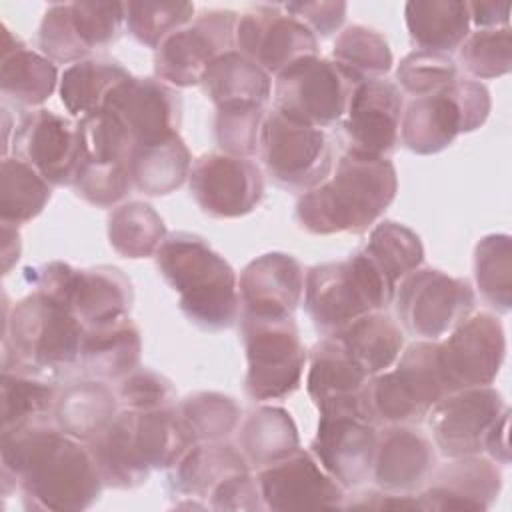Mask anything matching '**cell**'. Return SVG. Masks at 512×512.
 <instances>
[{"mask_svg":"<svg viewBox=\"0 0 512 512\" xmlns=\"http://www.w3.org/2000/svg\"><path fill=\"white\" fill-rule=\"evenodd\" d=\"M394 374L424 414H428L430 408L448 394L440 370L436 340H418L404 348L396 360Z\"/></svg>","mask_w":512,"mask_h":512,"instance_id":"cell-45","label":"cell"},{"mask_svg":"<svg viewBox=\"0 0 512 512\" xmlns=\"http://www.w3.org/2000/svg\"><path fill=\"white\" fill-rule=\"evenodd\" d=\"M52 186L24 160L16 156L2 158L0 176V220L24 224L36 218L50 202Z\"/></svg>","mask_w":512,"mask_h":512,"instance_id":"cell-43","label":"cell"},{"mask_svg":"<svg viewBox=\"0 0 512 512\" xmlns=\"http://www.w3.org/2000/svg\"><path fill=\"white\" fill-rule=\"evenodd\" d=\"M398 192L390 158L348 150L330 176L296 202V222L318 236L362 234L386 212Z\"/></svg>","mask_w":512,"mask_h":512,"instance_id":"cell-2","label":"cell"},{"mask_svg":"<svg viewBox=\"0 0 512 512\" xmlns=\"http://www.w3.org/2000/svg\"><path fill=\"white\" fill-rule=\"evenodd\" d=\"M126 28V2L50 4L38 26V48L54 64H74L112 44Z\"/></svg>","mask_w":512,"mask_h":512,"instance_id":"cell-10","label":"cell"},{"mask_svg":"<svg viewBox=\"0 0 512 512\" xmlns=\"http://www.w3.org/2000/svg\"><path fill=\"white\" fill-rule=\"evenodd\" d=\"M458 78V66L450 54L432 50H412L396 68V86L414 96H430Z\"/></svg>","mask_w":512,"mask_h":512,"instance_id":"cell-49","label":"cell"},{"mask_svg":"<svg viewBox=\"0 0 512 512\" xmlns=\"http://www.w3.org/2000/svg\"><path fill=\"white\" fill-rule=\"evenodd\" d=\"M464 70L478 78L490 80L512 70V32L502 28H476L458 48Z\"/></svg>","mask_w":512,"mask_h":512,"instance_id":"cell-48","label":"cell"},{"mask_svg":"<svg viewBox=\"0 0 512 512\" xmlns=\"http://www.w3.org/2000/svg\"><path fill=\"white\" fill-rule=\"evenodd\" d=\"M508 422H510V410L506 408L500 418L492 424L490 432L484 440V452L494 460L496 464H508L510 462V446H508Z\"/></svg>","mask_w":512,"mask_h":512,"instance_id":"cell-56","label":"cell"},{"mask_svg":"<svg viewBox=\"0 0 512 512\" xmlns=\"http://www.w3.org/2000/svg\"><path fill=\"white\" fill-rule=\"evenodd\" d=\"M282 6L302 20L316 34V38H328L330 34L338 32L348 10L344 2H288Z\"/></svg>","mask_w":512,"mask_h":512,"instance_id":"cell-54","label":"cell"},{"mask_svg":"<svg viewBox=\"0 0 512 512\" xmlns=\"http://www.w3.org/2000/svg\"><path fill=\"white\" fill-rule=\"evenodd\" d=\"M394 294L396 284L362 248L346 260L322 262L306 270L304 308L324 336L336 334L364 314L384 310Z\"/></svg>","mask_w":512,"mask_h":512,"instance_id":"cell-5","label":"cell"},{"mask_svg":"<svg viewBox=\"0 0 512 512\" xmlns=\"http://www.w3.org/2000/svg\"><path fill=\"white\" fill-rule=\"evenodd\" d=\"M2 430L48 422L54 414L58 390L52 380L2 366Z\"/></svg>","mask_w":512,"mask_h":512,"instance_id":"cell-38","label":"cell"},{"mask_svg":"<svg viewBox=\"0 0 512 512\" xmlns=\"http://www.w3.org/2000/svg\"><path fill=\"white\" fill-rule=\"evenodd\" d=\"M402 112L404 96L396 82L374 78L356 84L342 118L348 150L388 158L400 142Z\"/></svg>","mask_w":512,"mask_h":512,"instance_id":"cell-19","label":"cell"},{"mask_svg":"<svg viewBox=\"0 0 512 512\" xmlns=\"http://www.w3.org/2000/svg\"><path fill=\"white\" fill-rule=\"evenodd\" d=\"M378 424L360 412H322L310 452L344 488H358L372 476Z\"/></svg>","mask_w":512,"mask_h":512,"instance_id":"cell-17","label":"cell"},{"mask_svg":"<svg viewBox=\"0 0 512 512\" xmlns=\"http://www.w3.org/2000/svg\"><path fill=\"white\" fill-rule=\"evenodd\" d=\"M96 468L104 480V486L112 488H136L144 484L150 472L136 458L122 410L112 418V422L86 442Z\"/></svg>","mask_w":512,"mask_h":512,"instance_id":"cell-40","label":"cell"},{"mask_svg":"<svg viewBox=\"0 0 512 512\" xmlns=\"http://www.w3.org/2000/svg\"><path fill=\"white\" fill-rule=\"evenodd\" d=\"M154 258L162 278L178 292L180 310L192 324L218 332L238 320V276L202 236L172 232Z\"/></svg>","mask_w":512,"mask_h":512,"instance_id":"cell-3","label":"cell"},{"mask_svg":"<svg viewBox=\"0 0 512 512\" xmlns=\"http://www.w3.org/2000/svg\"><path fill=\"white\" fill-rule=\"evenodd\" d=\"M234 48L276 76L298 60L318 56V38L282 4H258L238 16Z\"/></svg>","mask_w":512,"mask_h":512,"instance_id":"cell-14","label":"cell"},{"mask_svg":"<svg viewBox=\"0 0 512 512\" xmlns=\"http://www.w3.org/2000/svg\"><path fill=\"white\" fill-rule=\"evenodd\" d=\"M192 2H126V30L146 48L156 50L168 36L192 22Z\"/></svg>","mask_w":512,"mask_h":512,"instance_id":"cell-47","label":"cell"},{"mask_svg":"<svg viewBox=\"0 0 512 512\" xmlns=\"http://www.w3.org/2000/svg\"><path fill=\"white\" fill-rule=\"evenodd\" d=\"M246 352L244 392L254 402L280 400L298 390L308 360L292 316L262 318L240 314Z\"/></svg>","mask_w":512,"mask_h":512,"instance_id":"cell-6","label":"cell"},{"mask_svg":"<svg viewBox=\"0 0 512 512\" xmlns=\"http://www.w3.org/2000/svg\"><path fill=\"white\" fill-rule=\"evenodd\" d=\"M116 396L120 408L128 410H156L170 408L176 400V388L170 378L150 368H136L122 380H118Z\"/></svg>","mask_w":512,"mask_h":512,"instance_id":"cell-53","label":"cell"},{"mask_svg":"<svg viewBox=\"0 0 512 512\" xmlns=\"http://www.w3.org/2000/svg\"><path fill=\"white\" fill-rule=\"evenodd\" d=\"M436 468L434 442L408 424L378 430L372 478L378 488L394 494H414Z\"/></svg>","mask_w":512,"mask_h":512,"instance_id":"cell-25","label":"cell"},{"mask_svg":"<svg viewBox=\"0 0 512 512\" xmlns=\"http://www.w3.org/2000/svg\"><path fill=\"white\" fill-rule=\"evenodd\" d=\"M502 490V472L482 454L450 458L418 492L422 510H488Z\"/></svg>","mask_w":512,"mask_h":512,"instance_id":"cell-21","label":"cell"},{"mask_svg":"<svg viewBox=\"0 0 512 512\" xmlns=\"http://www.w3.org/2000/svg\"><path fill=\"white\" fill-rule=\"evenodd\" d=\"M248 470V460L234 444L226 440L196 442L168 470V486L174 498H182L176 508H208L220 486Z\"/></svg>","mask_w":512,"mask_h":512,"instance_id":"cell-24","label":"cell"},{"mask_svg":"<svg viewBox=\"0 0 512 512\" xmlns=\"http://www.w3.org/2000/svg\"><path fill=\"white\" fill-rule=\"evenodd\" d=\"M174 408L192 444L226 440L238 428L242 416V408L232 396L214 390L192 392L178 400Z\"/></svg>","mask_w":512,"mask_h":512,"instance_id":"cell-41","label":"cell"},{"mask_svg":"<svg viewBox=\"0 0 512 512\" xmlns=\"http://www.w3.org/2000/svg\"><path fill=\"white\" fill-rule=\"evenodd\" d=\"M188 186L200 210L212 218L246 216L264 198L260 166L226 152L198 156L190 166Z\"/></svg>","mask_w":512,"mask_h":512,"instance_id":"cell-15","label":"cell"},{"mask_svg":"<svg viewBox=\"0 0 512 512\" xmlns=\"http://www.w3.org/2000/svg\"><path fill=\"white\" fill-rule=\"evenodd\" d=\"M332 60L356 84L384 78L394 64L386 38L364 24H350L338 32L332 46Z\"/></svg>","mask_w":512,"mask_h":512,"instance_id":"cell-42","label":"cell"},{"mask_svg":"<svg viewBox=\"0 0 512 512\" xmlns=\"http://www.w3.org/2000/svg\"><path fill=\"white\" fill-rule=\"evenodd\" d=\"M304 266L286 252L250 260L238 278L240 314L262 318L292 316L304 298Z\"/></svg>","mask_w":512,"mask_h":512,"instance_id":"cell-20","label":"cell"},{"mask_svg":"<svg viewBox=\"0 0 512 512\" xmlns=\"http://www.w3.org/2000/svg\"><path fill=\"white\" fill-rule=\"evenodd\" d=\"M200 86L216 108L262 104L272 96V76L236 48L218 56L202 74Z\"/></svg>","mask_w":512,"mask_h":512,"instance_id":"cell-33","label":"cell"},{"mask_svg":"<svg viewBox=\"0 0 512 512\" xmlns=\"http://www.w3.org/2000/svg\"><path fill=\"white\" fill-rule=\"evenodd\" d=\"M174 406L156 410L122 408L132 450L150 472L170 470L192 446Z\"/></svg>","mask_w":512,"mask_h":512,"instance_id":"cell-29","label":"cell"},{"mask_svg":"<svg viewBox=\"0 0 512 512\" xmlns=\"http://www.w3.org/2000/svg\"><path fill=\"white\" fill-rule=\"evenodd\" d=\"M238 446L250 466L264 468L300 450V436L288 410L258 406L244 418Z\"/></svg>","mask_w":512,"mask_h":512,"instance_id":"cell-36","label":"cell"},{"mask_svg":"<svg viewBox=\"0 0 512 512\" xmlns=\"http://www.w3.org/2000/svg\"><path fill=\"white\" fill-rule=\"evenodd\" d=\"M330 336L342 342L370 378L394 366L404 350L400 326L382 310L364 314Z\"/></svg>","mask_w":512,"mask_h":512,"instance_id":"cell-37","label":"cell"},{"mask_svg":"<svg viewBox=\"0 0 512 512\" xmlns=\"http://www.w3.org/2000/svg\"><path fill=\"white\" fill-rule=\"evenodd\" d=\"M4 302L2 366L52 380L80 364L84 324L70 306L36 290L12 308Z\"/></svg>","mask_w":512,"mask_h":512,"instance_id":"cell-4","label":"cell"},{"mask_svg":"<svg viewBox=\"0 0 512 512\" xmlns=\"http://www.w3.org/2000/svg\"><path fill=\"white\" fill-rule=\"evenodd\" d=\"M510 4L504 2H468L470 24L476 28H502L510 26Z\"/></svg>","mask_w":512,"mask_h":512,"instance_id":"cell-55","label":"cell"},{"mask_svg":"<svg viewBox=\"0 0 512 512\" xmlns=\"http://www.w3.org/2000/svg\"><path fill=\"white\" fill-rule=\"evenodd\" d=\"M368 380L370 376L336 336H324L310 350L306 390L318 414L348 410L368 418L362 402Z\"/></svg>","mask_w":512,"mask_h":512,"instance_id":"cell-23","label":"cell"},{"mask_svg":"<svg viewBox=\"0 0 512 512\" xmlns=\"http://www.w3.org/2000/svg\"><path fill=\"white\" fill-rule=\"evenodd\" d=\"M506 408L492 384L448 392L426 414L434 448L446 458L482 454L486 434Z\"/></svg>","mask_w":512,"mask_h":512,"instance_id":"cell-16","label":"cell"},{"mask_svg":"<svg viewBox=\"0 0 512 512\" xmlns=\"http://www.w3.org/2000/svg\"><path fill=\"white\" fill-rule=\"evenodd\" d=\"M460 134H468V126L452 84L436 94L412 98L404 106L400 140L410 152L438 154Z\"/></svg>","mask_w":512,"mask_h":512,"instance_id":"cell-26","label":"cell"},{"mask_svg":"<svg viewBox=\"0 0 512 512\" xmlns=\"http://www.w3.org/2000/svg\"><path fill=\"white\" fill-rule=\"evenodd\" d=\"M436 342L448 392L490 386L506 356L504 326L498 316L490 312L466 316Z\"/></svg>","mask_w":512,"mask_h":512,"instance_id":"cell-13","label":"cell"},{"mask_svg":"<svg viewBox=\"0 0 512 512\" xmlns=\"http://www.w3.org/2000/svg\"><path fill=\"white\" fill-rule=\"evenodd\" d=\"M102 110L114 112L138 146L178 132L182 98L174 86L158 78L130 76L114 90Z\"/></svg>","mask_w":512,"mask_h":512,"instance_id":"cell-22","label":"cell"},{"mask_svg":"<svg viewBox=\"0 0 512 512\" xmlns=\"http://www.w3.org/2000/svg\"><path fill=\"white\" fill-rule=\"evenodd\" d=\"M78 128L86 152L84 160L128 164L136 144L128 128L114 112L100 110L96 114L84 116L78 120Z\"/></svg>","mask_w":512,"mask_h":512,"instance_id":"cell-50","label":"cell"},{"mask_svg":"<svg viewBox=\"0 0 512 512\" xmlns=\"http://www.w3.org/2000/svg\"><path fill=\"white\" fill-rule=\"evenodd\" d=\"M22 252V240L16 224L2 222V270L8 274L12 266L20 260Z\"/></svg>","mask_w":512,"mask_h":512,"instance_id":"cell-57","label":"cell"},{"mask_svg":"<svg viewBox=\"0 0 512 512\" xmlns=\"http://www.w3.org/2000/svg\"><path fill=\"white\" fill-rule=\"evenodd\" d=\"M0 454L4 480H14L32 510H86L104 488L86 442L50 420L2 430Z\"/></svg>","mask_w":512,"mask_h":512,"instance_id":"cell-1","label":"cell"},{"mask_svg":"<svg viewBox=\"0 0 512 512\" xmlns=\"http://www.w3.org/2000/svg\"><path fill=\"white\" fill-rule=\"evenodd\" d=\"M236 22L234 10H202L154 50L156 78L174 88L200 84L206 68L234 50Z\"/></svg>","mask_w":512,"mask_h":512,"instance_id":"cell-11","label":"cell"},{"mask_svg":"<svg viewBox=\"0 0 512 512\" xmlns=\"http://www.w3.org/2000/svg\"><path fill=\"white\" fill-rule=\"evenodd\" d=\"M118 396L104 380L68 384L56 398L54 424L68 436L88 442L118 414Z\"/></svg>","mask_w":512,"mask_h":512,"instance_id":"cell-32","label":"cell"},{"mask_svg":"<svg viewBox=\"0 0 512 512\" xmlns=\"http://www.w3.org/2000/svg\"><path fill=\"white\" fill-rule=\"evenodd\" d=\"M266 116L262 104H232L216 108L214 136L218 148L232 156H246L258 152L260 128Z\"/></svg>","mask_w":512,"mask_h":512,"instance_id":"cell-51","label":"cell"},{"mask_svg":"<svg viewBox=\"0 0 512 512\" xmlns=\"http://www.w3.org/2000/svg\"><path fill=\"white\" fill-rule=\"evenodd\" d=\"M362 252L396 286L404 276L420 268L424 260V246L420 236L396 220H384L372 226Z\"/></svg>","mask_w":512,"mask_h":512,"instance_id":"cell-44","label":"cell"},{"mask_svg":"<svg viewBox=\"0 0 512 512\" xmlns=\"http://www.w3.org/2000/svg\"><path fill=\"white\" fill-rule=\"evenodd\" d=\"M134 302L130 278L116 266L76 268L68 306L84 328L104 326L128 318Z\"/></svg>","mask_w":512,"mask_h":512,"instance_id":"cell-27","label":"cell"},{"mask_svg":"<svg viewBox=\"0 0 512 512\" xmlns=\"http://www.w3.org/2000/svg\"><path fill=\"white\" fill-rule=\"evenodd\" d=\"M166 236L164 220L144 200L118 204L108 214V242L124 258L138 260L154 256Z\"/></svg>","mask_w":512,"mask_h":512,"instance_id":"cell-39","label":"cell"},{"mask_svg":"<svg viewBox=\"0 0 512 512\" xmlns=\"http://www.w3.org/2000/svg\"><path fill=\"white\" fill-rule=\"evenodd\" d=\"M72 188L84 202L96 208H112L132 190L128 164L84 160Z\"/></svg>","mask_w":512,"mask_h":512,"instance_id":"cell-52","label":"cell"},{"mask_svg":"<svg viewBox=\"0 0 512 512\" xmlns=\"http://www.w3.org/2000/svg\"><path fill=\"white\" fill-rule=\"evenodd\" d=\"M140 354V328L130 318L104 326L84 328L80 364L92 378L118 382L140 366Z\"/></svg>","mask_w":512,"mask_h":512,"instance_id":"cell-30","label":"cell"},{"mask_svg":"<svg viewBox=\"0 0 512 512\" xmlns=\"http://www.w3.org/2000/svg\"><path fill=\"white\" fill-rule=\"evenodd\" d=\"M0 54V92L4 100L34 108L44 104L60 84L56 64L40 50L26 46L6 24H2Z\"/></svg>","mask_w":512,"mask_h":512,"instance_id":"cell-28","label":"cell"},{"mask_svg":"<svg viewBox=\"0 0 512 512\" xmlns=\"http://www.w3.org/2000/svg\"><path fill=\"white\" fill-rule=\"evenodd\" d=\"M354 88L332 58L310 56L274 76L272 108L324 130L342 122Z\"/></svg>","mask_w":512,"mask_h":512,"instance_id":"cell-8","label":"cell"},{"mask_svg":"<svg viewBox=\"0 0 512 512\" xmlns=\"http://www.w3.org/2000/svg\"><path fill=\"white\" fill-rule=\"evenodd\" d=\"M402 326L422 340H440L472 314L476 294L468 280L438 268H416L396 286Z\"/></svg>","mask_w":512,"mask_h":512,"instance_id":"cell-9","label":"cell"},{"mask_svg":"<svg viewBox=\"0 0 512 512\" xmlns=\"http://www.w3.org/2000/svg\"><path fill=\"white\" fill-rule=\"evenodd\" d=\"M132 74L110 58H84L70 64L58 84V94L64 108L78 120L100 112L114 90Z\"/></svg>","mask_w":512,"mask_h":512,"instance_id":"cell-35","label":"cell"},{"mask_svg":"<svg viewBox=\"0 0 512 512\" xmlns=\"http://www.w3.org/2000/svg\"><path fill=\"white\" fill-rule=\"evenodd\" d=\"M264 508L268 510H318L344 508L346 488L338 484L308 450L260 468L256 474Z\"/></svg>","mask_w":512,"mask_h":512,"instance_id":"cell-18","label":"cell"},{"mask_svg":"<svg viewBox=\"0 0 512 512\" xmlns=\"http://www.w3.org/2000/svg\"><path fill=\"white\" fill-rule=\"evenodd\" d=\"M192 156L178 132L138 144L128 160L132 188L146 196H166L178 190L190 174Z\"/></svg>","mask_w":512,"mask_h":512,"instance_id":"cell-31","label":"cell"},{"mask_svg":"<svg viewBox=\"0 0 512 512\" xmlns=\"http://www.w3.org/2000/svg\"><path fill=\"white\" fill-rule=\"evenodd\" d=\"M258 152L268 176L292 192L304 194L316 188L334 168V148L326 130L276 108L266 110Z\"/></svg>","mask_w":512,"mask_h":512,"instance_id":"cell-7","label":"cell"},{"mask_svg":"<svg viewBox=\"0 0 512 512\" xmlns=\"http://www.w3.org/2000/svg\"><path fill=\"white\" fill-rule=\"evenodd\" d=\"M404 20L420 50L450 54L470 34L468 2L460 0H410L404 4Z\"/></svg>","mask_w":512,"mask_h":512,"instance_id":"cell-34","label":"cell"},{"mask_svg":"<svg viewBox=\"0 0 512 512\" xmlns=\"http://www.w3.org/2000/svg\"><path fill=\"white\" fill-rule=\"evenodd\" d=\"M12 156L30 164L50 186H72L86 158L78 122L38 108L14 124Z\"/></svg>","mask_w":512,"mask_h":512,"instance_id":"cell-12","label":"cell"},{"mask_svg":"<svg viewBox=\"0 0 512 512\" xmlns=\"http://www.w3.org/2000/svg\"><path fill=\"white\" fill-rule=\"evenodd\" d=\"M474 278L480 296L500 314L512 308V238L488 234L474 248Z\"/></svg>","mask_w":512,"mask_h":512,"instance_id":"cell-46","label":"cell"}]
</instances>
